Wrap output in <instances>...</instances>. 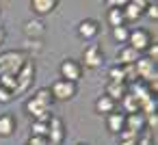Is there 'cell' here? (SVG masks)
Returning <instances> with one entry per match:
<instances>
[{
  "label": "cell",
  "mask_w": 158,
  "mask_h": 145,
  "mask_svg": "<svg viewBox=\"0 0 158 145\" xmlns=\"http://www.w3.org/2000/svg\"><path fill=\"white\" fill-rule=\"evenodd\" d=\"M15 80H18V91H26V89H28V85L35 80V65H33L31 61H26V63H24V67L18 72ZM18 91H15V93H18Z\"/></svg>",
  "instance_id": "obj_11"
},
{
  "label": "cell",
  "mask_w": 158,
  "mask_h": 145,
  "mask_svg": "<svg viewBox=\"0 0 158 145\" xmlns=\"http://www.w3.org/2000/svg\"><path fill=\"white\" fill-rule=\"evenodd\" d=\"M110 28H117V26H126V20H123V13L121 9H108V15H106Z\"/></svg>",
  "instance_id": "obj_23"
},
{
  "label": "cell",
  "mask_w": 158,
  "mask_h": 145,
  "mask_svg": "<svg viewBox=\"0 0 158 145\" xmlns=\"http://www.w3.org/2000/svg\"><path fill=\"white\" fill-rule=\"evenodd\" d=\"M24 35H26L28 39L39 41V39L46 35V26H44V22H41V20H28V22H24Z\"/></svg>",
  "instance_id": "obj_16"
},
{
  "label": "cell",
  "mask_w": 158,
  "mask_h": 145,
  "mask_svg": "<svg viewBox=\"0 0 158 145\" xmlns=\"http://www.w3.org/2000/svg\"><path fill=\"white\" fill-rule=\"evenodd\" d=\"M126 93H128L126 85H115V82H108V85H106V89H104V95H106V97H110L115 104H117V102H119Z\"/></svg>",
  "instance_id": "obj_19"
},
{
  "label": "cell",
  "mask_w": 158,
  "mask_h": 145,
  "mask_svg": "<svg viewBox=\"0 0 158 145\" xmlns=\"http://www.w3.org/2000/svg\"><path fill=\"white\" fill-rule=\"evenodd\" d=\"M31 136H46V139H48V123L33 121V123H31Z\"/></svg>",
  "instance_id": "obj_25"
},
{
  "label": "cell",
  "mask_w": 158,
  "mask_h": 145,
  "mask_svg": "<svg viewBox=\"0 0 158 145\" xmlns=\"http://www.w3.org/2000/svg\"><path fill=\"white\" fill-rule=\"evenodd\" d=\"M126 130L139 134L141 130H145V115L143 113H132V115H126Z\"/></svg>",
  "instance_id": "obj_17"
},
{
  "label": "cell",
  "mask_w": 158,
  "mask_h": 145,
  "mask_svg": "<svg viewBox=\"0 0 158 145\" xmlns=\"http://www.w3.org/2000/svg\"><path fill=\"white\" fill-rule=\"evenodd\" d=\"M110 35H113V39H115L117 44L126 46V44H128V35H130V28H128V26H117V28H110Z\"/></svg>",
  "instance_id": "obj_24"
},
{
  "label": "cell",
  "mask_w": 158,
  "mask_h": 145,
  "mask_svg": "<svg viewBox=\"0 0 158 145\" xmlns=\"http://www.w3.org/2000/svg\"><path fill=\"white\" fill-rule=\"evenodd\" d=\"M28 7H31V11H33L35 15L44 18V15H50V13L59 7V0H31Z\"/></svg>",
  "instance_id": "obj_13"
},
{
  "label": "cell",
  "mask_w": 158,
  "mask_h": 145,
  "mask_svg": "<svg viewBox=\"0 0 158 145\" xmlns=\"http://www.w3.org/2000/svg\"><path fill=\"white\" fill-rule=\"evenodd\" d=\"M26 61H28L26 54L20 52V50H18V52L11 50V52L0 54V76H5V74H9V76H18V72L24 67Z\"/></svg>",
  "instance_id": "obj_1"
},
{
  "label": "cell",
  "mask_w": 158,
  "mask_h": 145,
  "mask_svg": "<svg viewBox=\"0 0 158 145\" xmlns=\"http://www.w3.org/2000/svg\"><path fill=\"white\" fill-rule=\"evenodd\" d=\"M65 121L59 115H52V119L48 121V143L50 145H63L65 141Z\"/></svg>",
  "instance_id": "obj_5"
},
{
  "label": "cell",
  "mask_w": 158,
  "mask_h": 145,
  "mask_svg": "<svg viewBox=\"0 0 158 145\" xmlns=\"http://www.w3.org/2000/svg\"><path fill=\"white\" fill-rule=\"evenodd\" d=\"M119 106H121V113H123V115L139 113V102H136L134 95H130V93H126V95L119 100Z\"/></svg>",
  "instance_id": "obj_20"
},
{
  "label": "cell",
  "mask_w": 158,
  "mask_h": 145,
  "mask_svg": "<svg viewBox=\"0 0 158 145\" xmlns=\"http://www.w3.org/2000/svg\"><path fill=\"white\" fill-rule=\"evenodd\" d=\"M104 63V52L98 44H89L85 50H82V69H98L102 67Z\"/></svg>",
  "instance_id": "obj_4"
},
{
  "label": "cell",
  "mask_w": 158,
  "mask_h": 145,
  "mask_svg": "<svg viewBox=\"0 0 158 145\" xmlns=\"http://www.w3.org/2000/svg\"><path fill=\"white\" fill-rule=\"evenodd\" d=\"M13 100V93L11 91H7V89H2L0 87V104H9Z\"/></svg>",
  "instance_id": "obj_29"
},
{
  "label": "cell",
  "mask_w": 158,
  "mask_h": 145,
  "mask_svg": "<svg viewBox=\"0 0 158 145\" xmlns=\"http://www.w3.org/2000/svg\"><path fill=\"white\" fill-rule=\"evenodd\" d=\"M31 97H35L39 104H44V106H48V108H50L52 102H54V100H52V93H50V87H41V89H37Z\"/></svg>",
  "instance_id": "obj_22"
},
{
  "label": "cell",
  "mask_w": 158,
  "mask_h": 145,
  "mask_svg": "<svg viewBox=\"0 0 158 145\" xmlns=\"http://www.w3.org/2000/svg\"><path fill=\"white\" fill-rule=\"evenodd\" d=\"M5 37H7V31H5L2 26H0V46H2V44H5Z\"/></svg>",
  "instance_id": "obj_32"
},
{
  "label": "cell",
  "mask_w": 158,
  "mask_h": 145,
  "mask_svg": "<svg viewBox=\"0 0 158 145\" xmlns=\"http://www.w3.org/2000/svg\"><path fill=\"white\" fill-rule=\"evenodd\" d=\"M145 126H147L149 130H156V128H158V115H156V113L145 115Z\"/></svg>",
  "instance_id": "obj_28"
},
{
  "label": "cell",
  "mask_w": 158,
  "mask_h": 145,
  "mask_svg": "<svg viewBox=\"0 0 158 145\" xmlns=\"http://www.w3.org/2000/svg\"><path fill=\"white\" fill-rule=\"evenodd\" d=\"M145 52H147V56H145V59H149L152 63H156V61H158V44H156V41H154Z\"/></svg>",
  "instance_id": "obj_27"
},
{
  "label": "cell",
  "mask_w": 158,
  "mask_h": 145,
  "mask_svg": "<svg viewBox=\"0 0 158 145\" xmlns=\"http://www.w3.org/2000/svg\"><path fill=\"white\" fill-rule=\"evenodd\" d=\"M76 35H78L82 41H93V39L100 35V22L93 20V18H85V20L76 26Z\"/></svg>",
  "instance_id": "obj_8"
},
{
  "label": "cell",
  "mask_w": 158,
  "mask_h": 145,
  "mask_svg": "<svg viewBox=\"0 0 158 145\" xmlns=\"http://www.w3.org/2000/svg\"><path fill=\"white\" fill-rule=\"evenodd\" d=\"M143 15H147L152 22H156V20H158V5H156V2H147V7H145Z\"/></svg>",
  "instance_id": "obj_26"
},
{
  "label": "cell",
  "mask_w": 158,
  "mask_h": 145,
  "mask_svg": "<svg viewBox=\"0 0 158 145\" xmlns=\"http://www.w3.org/2000/svg\"><path fill=\"white\" fill-rule=\"evenodd\" d=\"M59 74H61V78L67 80V82H78L80 76H82V65H80V61H76V59H65V61L59 65Z\"/></svg>",
  "instance_id": "obj_6"
},
{
  "label": "cell",
  "mask_w": 158,
  "mask_h": 145,
  "mask_svg": "<svg viewBox=\"0 0 158 145\" xmlns=\"http://www.w3.org/2000/svg\"><path fill=\"white\" fill-rule=\"evenodd\" d=\"M123 0H106V7H110V9H123Z\"/></svg>",
  "instance_id": "obj_31"
},
{
  "label": "cell",
  "mask_w": 158,
  "mask_h": 145,
  "mask_svg": "<svg viewBox=\"0 0 158 145\" xmlns=\"http://www.w3.org/2000/svg\"><path fill=\"white\" fill-rule=\"evenodd\" d=\"M26 145H50L46 136H28V143Z\"/></svg>",
  "instance_id": "obj_30"
},
{
  "label": "cell",
  "mask_w": 158,
  "mask_h": 145,
  "mask_svg": "<svg viewBox=\"0 0 158 145\" xmlns=\"http://www.w3.org/2000/svg\"><path fill=\"white\" fill-rule=\"evenodd\" d=\"M108 78H110V82H115V85H126V69H123V65H110L108 67Z\"/></svg>",
  "instance_id": "obj_21"
},
{
  "label": "cell",
  "mask_w": 158,
  "mask_h": 145,
  "mask_svg": "<svg viewBox=\"0 0 158 145\" xmlns=\"http://www.w3.org/2000/svg\"><path fill=\"white\" fill-rule=\"evenodd\" d=\"M24 108H26V113L33 117V121H41V123H48L50 119H52V110L48 108V106H44V104H39L35 97H28L26 100V104H24Z\"/></svg>",
  "instance_id": "obj_7"
},
{
  "label": "cell",
  "mask_w": 158,
  "mask_h": 145,
  "mask_svg": "<svg viewBox=\"0 0 158 145\" xmlns=\"http://www.w3.org/2000/svg\"><path fill=\"white\" fill-rule=\"evenodd\" d=\"M50 93H52V100L67 102V100L76 97V93H78V85H76V82H67V80L59 78V80H54V82H52Z\"/></svg>",
  "instance_id": "obj_2"
},
{
  "label": "cell",
  "mask_w": 158,
  "mask_h": 145,
  "mask_svg": "<svg viewBox=\"0 0 158 145\" xmlns=\"http://www.w3.org/2000/svg\"><path fill=\"white\" fill-rule=\"evenodd\" d=\"M76 145H87V143H76Z\"/></svg>",
  "instance_id": "obj_33"
},
{
  "label": "cell",
  "mask_w": 158,
  "mask_h": 145,
  "mask_svg": "<svg viewBox=\"0 0 158 145\" xmlns=\"http://www.w3.org/2000/svg\"><path fill=\"white\" fill-rule=\"evenodd\" d=\"M147 2H143V0H130V2L123 5L121 13H123V20L126 24H132V22H139L143 18V11H145Z\"/></svg>",
  "instance_id": "obj_9"
},
{
  "label": "cell",
  "mask_w": 158,
  "mask_h": 145,
  "mask_svg": "<svg viewBox=\"0 0 158 145\" xmlns=\"http://www.w3.org/2000/svg\"><path fill=\"white\" fill-rule=\"evenodd\" d=\"M115 59H117V61H115L117 65H123V67H126V65H134V63L141 59V54H139L136 50H132L130 46H121V48L117 50Z\"/></svg>",
  "instance_id": "obj_14"
},
{
  "label": "cell",
  "mask_w": 158,
  "mask_h": 145,
  "mask_svg": "<svg viewBox=\"0 0 158 145\" xmlns=\"http://www.w3.org/2000/svg\"><path fill=\"white\" fill-rule=\"evenodd\" d=\"M134 72H136V80H141V82H149V80L158 78L156 63H152L149 59H139L134 63Z\"/></svg>",
  "instance_id": "obj_10"
},
{
  "label": "cell",
  "mask_w": 158,
  "mask_h": 145,
  "mask_svg": "<svg viewBox=\"0 0 158 145\" xmlns=\"http://www.w3.org/2000/svg\"><path fill=\"white\" fill-rule=\"evenodd\" d=\"M15 130H18V119L11 113H2V115H0V136L9 139L11 134H15Z\"/></svg>",
  "instance_id": "obj_15"
},
{
  "label": "cell",
  "mask_w": 158,
  "mask_h": 145,
  "mask_svg": "<svg viewBox=\"0 0 158 145\" xmlns=\"http://www.w3.org/2000/svg\"><path fill=\"white\" fill-rule=\"evenodd\" d=\"M152 44H154V41H152V33H149V31H145V28H130L128 44H126V46H130L132 50H136V52L141 54V52H145Z\"/></svg>",
  "instance_id": "obj_3"
},
{
  "label": "cell",
  "mask_w": 158,
  "mask_h": 145,
  "mask_svg": "<svg viewBox=\"0 0 158 145\" xmlns=\"http://www.w3.org/2000/svg\"><path fill=\"white\" fill-rule=\"evenodd\" d=\"M106 130L110 134H119L126 130V115L121 110H113L110 115H106Z\"/></svg>",
  "instance_id": "obj_12"
},
{
  "label": "cell",
  "mask_w": 158,
  "mask_h": 145,
  "mask_svg": "<svg viewBox=\"0 0 158 145\" xmlns=\"http://www.w3.org/2000/svg\"><path fill=\"white\" fill-rule=\"evenodd\" d=\"M93 108H95V113L98 115H110L113 110H117V104L110 100V97H106V95H100L98 100H95V104H93Z\"/></svg>",
  "instance_id": "obj_18"
}]
</instances>
